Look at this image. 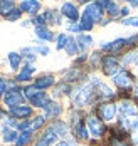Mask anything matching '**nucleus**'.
<instances>
[{"label":"nucleus","mask_w":138,"mask_h":146,"mask_svg":"<svg viewBox=\"0 0 138 146\" xmlns=\"http://www.w3.org/2000/svg\"><path fill=\"white\" fill-rule=\"evenodd\" d=\"M101 67H103V72L106 74V76H116V74L120 72V64H118V60L115 57H111V56H106V57L101 60Z\"/></svg>","instance_id":"1"},{"label":"nucleus","mask_w":138,"mask_h":146,"mask_svg":"<svg viewBox=\"0 0 138 146\" xmlns=\"http://www.w3.org/2000/svg\"><path fill=\"white\" fill-rule=\"evenodd\" d=\"M93 94V88L91 84H88V86H83L81 89H77L76 92H74V96H73V101L79 104V106H83V104H86V102L91 101V96Z\"/></svg>","instance_id":"2"},{"label":"nucleus","mask_w":138,"mask_h":146,"mask_svg":"<svg viewBox=\"0 0 138 146\" xmlns=\"http://www.w3.org/2000/svg\"><path fill=\"white\" fill-rule=\"evenodd\" d=\"M24 102V96L22 92L19 91V88H12L7 94H5V104L10 106V108H17Z\"/></svg>","instance_id":"3"},{"label":"nucleus","mask_w":138,"mask_h":146,"mask_svg":"<svg viewBox=\"0 0 138 146\" xmlns=\"http://www.w3.org/2000/svg\"><path fill=\"white\" fill-rule=\"evenodd\" d=\"M88 129L91 133V136L99 138V136H103V133H105V126H103V123H101L98 117H88Z\"/></svg>","instance_id":"4"},{"label":"nucleus","mask_w":138,"mask_h":146,"mask_svg":"<svg viewBox=\"0 0 138 146\" xmlns=\"http://www.w3.org/2000/svg\"><path fill=\"white\" fill-rule=\"evenodd\" d=\"M57 136H59V134H57V133H56V129L51 126V128H49V129H46V133L39 138V141L35 143V146H51L54 141H56V139H57Z\"/></svg>","instance_id":"5"},{"label":"nucleus","mask_w":138,"mask_h":146,"mask_svg":"<svg viewBox=\"0 0 138 146\" xmlns=\"http://www.w3.org/2000/svg\"><path fill=\"white\" fill-rule=\"evenodd\" d=\"M113 81H115V84L118 86V88H130L131 86V76L128 71H120V72L116 74L115 77H113Z\"/></svg>","instance_id":"6"},{"label":"nucleus","mask_w":138,"mask_h":146,"mask_svg":"<svg viewBox=\"0 0 138 146\" xmlns=\"http://www.w3.org/2000/svg\"><path fill=\"white\" fill-rule=\"evenodd\" d=\"M98 114L105 121H111L115 117V114H116V108L113 104H101L99 109H98Z\"/></svg>","instance_id":"7"},{"label":"nucleus","mask_w":138,"mask_h":146,"mask_svg":"<svg viewBox=\"0 0 138 146\" xmlns=\"http://www.w3.org/2000/svg\"><path fill=\"white\" fill-rule=\"evenodd\" d=\"M118 109H120V113H121L123 116H126V117L137 116V113H138L137 106H135L133 102H130V101H121L120 106H118Z\"/></svg>","instance_id":"8"},{"label":"nucleus","mask_w":138,"mask_h":146,"mask_svg":"<svg viewBox=\"0 0 138 146\" xmlns=\"http://www.w3.org/2000/svg\"><path fill=\"white\" fill-rule=\"evenodd\" d=\"M61 14L64 15V17H67L69 20H76L77 15H79V12H77V7L76 5H73V3H64L61 7Z\"/></svg>","instance_id":"9"},{"label":"nucleus","mask_w":138,"mask_h":146,"mask_svg":"<svg viewBox=\"0 0 138 146\" xmlns=\"http://www.w3.org/2000/svg\"><path fill=\"white\" fill-rule=\"evenodd\" d=\"M86 14L91 17L94 22H98V20H101V17H103V9H99L96 3H91V5H88L86 7V10H84Z\"/></svg>","instance_id":"10"},{"label":"nucleus","mask_w":138,"mask_h":146,"mask_svg":"<svg viewBox=\"0 0 138 146\" xmlns=\"http://www.w3.org/2000/svg\"><path fill=\"white\" fill-rule=\"evenodd\" d=\"M10 114L14 117H29L32 114V109L29 106H17L10 109Z\"/></svg>","instance_id":"11"},{"label":"nucleus","mask_w":138,"mask_h":146,"mask_svg":"<svg viewBox=\"0 0 138 146\" xmlns=\"http://www.w3.org/2000/svg\"><path fill=\"white\" fill-rule=\"evenodd\" d=\"M52 82H54V77H52V76H42V77L35 79L34 88L35 89H46V88H49V86H52Z\"/></svg>","instance_id":"12"},{"label":"nucleus","mask_w":138,"mask_h":146,"mask_svg":"<svg viewBox=\"0 0 138 146\" xmlns=\"http://www.w3.org/2000/svg\"><path fill=\"white\" fill-rule=\"evenodd\" d=\"M31 102L34 106H37V108H46V104L49 102V99H47V96L44 92H35L31 98Z\"/></svg>","instance_id":"13"},{"label":"nucleus","mask_w":138,"mask_h":146,"mask_svg":"<svg viewBox=\"0 0 138 146\" xmlns=\"http://www.w3.org/2000/svg\"><path fill=\"white\" fill-rule=\"evenodd\" d=\"M61 114V106L54 101H49L46 104V116L49 117H54V116H59Z\"/></svg>","instance_id":"14"},{"label":"nucleus","mask_w":138,"mask_h":146,"mask_svg":"<svg viewBox=\"0 0 138 146\" xmlns=\"http://www.w3.org/2000/svg\"><path fill=\"white\" fill-rule=\"evenodd\" d=\"M41 9L39 2H22L20 3V10L22 12H29V14H35Z\"/></svg>","instance_id":"15"},{"label":"nucleus","mask_w":138,"mask_h":146,"mask_svg":"<svg viewBox=\"0 0 138 146\" xmlns=\"http://www.w3.org/2000/svg\"><path fill=\"white\" fill-rule=\"evenodd\" d=\"M17 138H19V134H17L14 129H10V128H3V141L5 143H12V141H17Z\"/></svg>","instance_id":"16"},{"label":"nucleus","mask_w":138,"mask_h":146,"mask_svg":"<svg viewBox=\"0 0 138 146\" xmlns=\"http://www.w3.org/2000/svg\"><path fill=\"white\" fill-rule=\"evenodd\" d=\"M34 71H35V69H34L32 66H27V67H24V69L19 72V76H17V81H29Z\"/></svg>","instance_id":"17"},{"label":"nucleus","mask_w":138,"mask_h":146,"mask_svg":"<svg viewBox=\"0 0 138 146\" xmlns=\"http://www.w3.org/2000/svg\"><path fill=\"white\" fill-rule=\"evenodd\" d=\"M93 24H94V20H93L86 12H84V15L81 17V30H91L93 29Z\"/></svg>","instance_id":"18"},{"label":"nucleus","mask_w":138,"mask_h":146,"mask_svg":"<svg viewBox=\"0 0 138 146\" xmlns=\"http://www.w3.org/2000/svg\"><path fill=\"white\" fill-rule=\"evenodd\" d=\"M32 136V131L31 129H27V131H22V134H19V138H17V146H25L29 143V139H31Z\"/></svg>","instance_id":"19"},{"label":"nucleus","mask_w":138,"mask_h":146,"mask_svg":"<svg viewBox=\"0 0 138 146\" xmlns=\"http://www.w3.org/2000/svg\"><path fill=\"white\" fill-rule=\"evenodd\" d=\"M9 62H10V67L12 69H19V66L22 62V56H19L17 52H10L9 54Z\"/></svg>","instance_id":"20"},{"label":"nucleus","mask_w":138,"mask_h":146,"mask_svg":"<svg viewBox=\"0 0 138 146\" xmlns=\"http://www.w3.org/2000/svg\"><path fill=\"white\" fill-rule=\"evenodd\" d=\"M35 34L42 39V40H51L52 39V32L46 27H35Z\"/></svg>","instance_id":"21"},{"label":"nucleus","mask_w":138,"mask_h":146,"mask_svg":"<svg viewBox=\"0 0 138 146\" xmlns=\"http://www.w3.org/2000/svg\"><path fill=\"white\" fill-rule=\"evenodd\" d=\"M12 10H14V3L12 2H0V14L2 15L7 17Z\"/></svg>","instance_id":"22"},{"label":"nucleus","mask_w":138,"mask_h":146,"mask_svg":"<svg viewBox=\"0 0 138 146\" xmlns=\"http://www.w3.org/2000/svg\"><path fill=\"white\" fill-rule=\"evenodd\" d=\"M77 42H79V47H83V49H86V47H89L93 42V39L89 35H79L77 37Z\"/></svg>","instance_id":"23"},{"label":"nucleus","mask_w":138,"mask_h":146,"mask_svg":"<svg viewBox=\"0 0 138 146\" xmlns=\"http://www.w3.org/2000/svg\"><path fill=\"white\" fill-rule=\"evenodd\" d=\"M66 50H67V54H69V56H74V54L77 52V44H76V40L69 39V42H67V45H66Z\"/></svg>","instance_id":"24"},{"label":"nucleus","mask_w":138,"mask_h":146,"mask_svg":"<svg viewBox=\"0 0 138 146\" xmlns=\"http://www.w3.org/2000/svg\"><path fill=\"white\" fill-rule=\"evenodd\" d=\"M52 128L56 129V133H57L59 136H62V134H66V133H67V128H66V124H64V123H61V121H57L56 124H52Z\"/></svg>","instance_id":"25"},{"label":"nucleus","mask_w":138,"mask_h":146,"mask_svg":"<svg viewBox=\"0 0 138 146\" xmlns=\"http://www.w3.org/2000/svg\"><path fill=\"white\" fill-rule=\"evenodd\" d=\"M76 134L79 136V138H83V139H88V136H89L88 129H86L83 124H77V126H76Z\"/></svg>","instance_id":"26"},{"label":"nucleus","mask_w":138,"mask_h":146,"mask_svg":"<svg viewBox=\"0 0 138 146\" xmlns=\"http://www.w3.org/2000/svg\"><path fill=\"white\" fill-rule=\"evenodd\" d=\"M67 42H69V37H67L66 34H61V35L57 37V49H66Z\"/></svg>","instance_id":"27"},{"label":"nucleus","mask_w":138,"mask_h":146,"mask_svg":"<svg viewBox=\"0 0 138 146\" xmlns=\"http://www.w3.org/2000/svg\"><path fill=\"white\" fill-rule=\"evenodd\" d=\"M44 124V116H37L34 117V121H31V129H37Z\"/></svg>","instance_id":"28"},{"label":"nucleus","mask_w":138,"mask_h":146,"mask_svg":"<svg viewBox=\"0 0 138 146\" xmlns=\"http://www.w3.org/2000/svg\"><path fill=\"white\" fill-rule=\"evenodd\" d=\"M20 14H22L20 9H14L10 14L7 15V20H17V19H20Z\"/></svg>","instance_id":"29"},{"label":"nucleus","mask_w":138,"mask_h":146,"mask_svg":"<svg viewBox=\"0 0 138 146\" xmlns=\"http://www.w3.org/2000/svg\"><path fill=\"white\" fill-rule=\"evenodd\" d=\"M108 14L109 15H116L118 12H120V7L116 5V3H113V2H109V5H108Z\"/></svg>","instance_id":"30"},{"label":"nucleus","mask_w":138,"mask_h":146,"mask_svg":"<svg viewBox=\"0 0 138 146\" xmlns=\"http://www.w3.org/2000/svg\"><path fill=\"white\" fill-rule=\"evenodd\" d=\"M123 24H126V25H135V27H138V17H130V19H125V20H123Z\"/></svg>","instance_id":"31"},{"label":"nucleus","mask_w":138,"mask_h":146,"mask_svg":"<svg viewBox=\"0 0 138 146\" xmlns=\"http://www.w3.org/2000/svg\"><path fill=\"white\" fill-rule=\"evenodd\" d=\"M34 50H35V52H41L42 56H47V54H49V49H47V47H34Z\"/></svg>","instance_id":"32"},{"label":"nucleus","mask_w":138,"mask_h":146,"mask_svg":"<svg viewBox=\"0 0 138 146\" xmlns=\"http://www.w3.org/2000/svg\"><path fill=\"white\" fill-rule=\"evenodd\" d=\"M5 88H7V82L0 77V98L3 96V92H5Z\"/></svg>","instance_id":"33"},{"label":"nucleus","mask_w":138,"mask_h":146,"mask_svg":"<svg viewBox=\"0 0 138 146\" xmlns=\"http://www.w3.org/2000/svg\"><path fill=\"white\" fill-rule=\"evenodd\" d=\"M137 54H128L126 57H125V62H133V60H137Z\"/></svg>","instance_id":"34"},{"label":"nucleus","mask_w":138,"mask_h":146,"mask_svg":"<svg viewBox=\"0 0 138 146\" xmlns=\"http://www.w3.org/2000/svg\"><path fill=\"white\" fill-rule=\"evenodd\" d=\"M69 30H71V32H79V30H81V25H76V24H71V25H69Z\"/></svg>","instance_id":"35"},{"label":"nucleus","mask_w":138,"mask_h":146,"mask_svg":"<svg viewBox=\"0 0 138 146\" xmlns=\"http://www.w3.org/2000/svg\"><path fill=\"white\" fill-rule=\"evenodd\" d=\"M130 5H131V7H138V0H133V2L130 3Z\"/></svg>","instance_id":"36"},{"label":"nucleus","mask_w":138,"mask_h":146,"mask_svg":"<svg viewBox=\"0 0 138 146\" xmlns=\"http://www.w3.org/2000/svg\"><path fill=\"white\" fill-rule=\"evenodd\" d=\"M57 146H69V143H67V141H62V143H59Z\"/></svg>","instance_id":"37"},{"label":"nucleus","mask_w":138,"mask_h":146,"mask_svg":"<svg viewBox=\"0 0 138 146\" xmlns=\"http://www.w3.org/2000/svg\"><path fill=\"white\" fill-rule=\"evenodd\" d=\"M135 96L138 98V84H137V88H135Z\"/></svg>","instance_id":"38"},{"label":"nucleus","mask_w":138,"mask_h":146,"mask_svg":"<svg viewBox=\"0 0 138 146\" xmlns=\"http://www.w3.org/2000/svg\"><path fill=\"white\" fill-rule=\"evenodd\" d=\"M133 139H135V141H137V143H138V133H137V134H135V138H133Z\"/></svg>","instance_id":"39"}]
</instances>
